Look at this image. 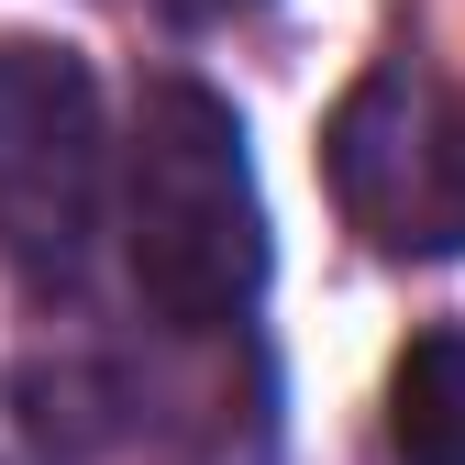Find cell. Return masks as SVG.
Instances as JSON below:
<instances>
[{
	"instance_id": "5b68a950",
	"label": "cell",
	"mask_w": 465,
	"mask_h": 465,
	"mask_svg": "<svg viewBox=\"0 0 465 465\" xmlns=\"http://www.w3.org/2000/svg\"><path fill=\"white\" fill-rule=\"evenodd\" d=\"M211 12H232V0H211Z\"/></svg>"
},
{
	"instance_id": "3957f363",
	"label": "cell",
	"mask_w": 465,
	"mask_h": 465,
	"mask_svg": "<svg viewBox=\"0 0 465 465\" xmlns=\"http://www.w3.org/2000/svg\"><path fill=\"white\" fill-rule=\"evenodd\" d=\"M100 89L67 45H0V266L23 288H78L100 244Z\"/></svg>"
},
{
	"instance_id": "277c9868",
	"label": "cell",
	"mask_w": 465,
	"mask_h": 465,
	"mask_svg": "<svg viewBox=\"0 0 465 465\" xmlns=\"http://www.w3.org/2000/svg\"><path fill=\"white\" fill-rule=\"evenodd\" d=\"M388 443L399 465H465V332H411L388 366Z\"/></svg>"
},
{
	"instance_id": "7a4b0ae2",
	"label": "cell",
	"mask_w": 465,
	"mask_h": 465,
	"mask_svg": "<svg viewBox=\"0 0 465 465\" xmlns=\"http://www.w3.org/2000/svg\"><path fill=\"white\" fill-rule=\"evenodd\" d=\"M322 178L377 255H465V100L411 55H377L322 123Z\"/></svg>"
},
{
	"instance_id": "6da1fadb",
	"label": "cell",
	"mask_w": 465,
	"mask_h": 465,
	"mask_svg": "<svg viewBox=\"0 0 465 465\" xmlns=\"http://www.w3.org/2000/svg\"><path fill=\"white\" fill-rule=\"evenodd\" d=\"M123 255L155 322L178 332H222L266 300V189L232 100L200 78H155L123 144Z\"/></svg>"
}]
</instances>
